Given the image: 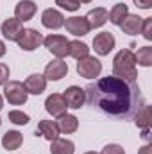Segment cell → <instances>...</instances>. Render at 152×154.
<instances>
[{"label":"cell","instance_id":"obj_1","mask_svg":"<svg viewBox=\"0 0 152 154\" xmlns=\"http://www.w3.org/2000/svg\"><path fill=\"white\" fill-rule=\"evenodd\" d=\"M84 95L90 106L118 120L132 118L143 106V97L136 81H125L116 75L100 77L90 82L84 88Z\"/></svg>","mask_w":152,"mask_h":154},{"label":"cell","instance_id":"obj_2","mask_svg":"<svg viewBox=\"0 0 152 154\" xmlns=\"http://www.w3.org/2000/svg\"><path fill=\"white\" fill-rule=\"evenodd\" d=\"M113 75L122 77L125 81H136L138 72H136V57L134 52L129 48L120 50L113 59Z\"/></svg>","mask_w":152,"mask_h":154},{"label":"cell","instance_id":"obj_3","mask_svg":"<svg viewBox=\"0 0 152 154\" xmlns=\"http://www.w3.org/2000/svg\"><path fill=\"white\" fill-rule=\"evenodd\" d=\"M4 95L11 106H22L27 102V90L20 81H9L4 84Z\"/></svg>","mask_w":152,"mask_h":154},{"label":"cell","instance_id":"obj_4","mask_svg":"<svg viewBox=\"0 0 152 154\" xmlns=\"http://www.w3.org/2000/svg\"><path fill=\"white\" fill-rule=\"evenodd\" d=\"M68 43H70L68 39L59 34H48L47 38H43V45L47 47V50L54 54L57 59H63L68 56Z\"/></svg>","mask_w":152,"mask_h":154},{"label":"cell","instance_id":"obj_5","mask_svg":"<svg viewBox=\"0 0 152 154\" xmlns=\"http://www.w3.org/2000/svg\"><path fill=\"white\" fill-rule=\"evenodd\" d=\"M100 72H102V63L97 57L86 56V57L79 59V63H77V74L84 79H95L100 75Z\"/></svg>","mask_w":152,"mask_h":154},{"label":"cell","instance_id":"obj_6","mask_svg":"<svg viewBox=\"0 0 152 154\" xmlns=\"http://www.w3.org/2000/svg\"><path fill=\"white\" fill-rule=\"evenodd\" d=\"M18 47L22 48V50H25V52H32V50H36L39 45L43 43V34L36 31V29H23V32L20 34V38H18Z\"/></svg>","mask_w":152,"mask_h":154},{"label":"cell","instance_id":"obj_7","mask_svg":"<svg viewBox=\"0 0 152 154\" xmlns=\"http://www.w3.org/2000/svg\"><path fill=\"white\" fill-rule=\"evenodd\" d=\"M45 109H47V113H50L52 116H61L66 113L68 106H66V100H65V97L61 93H52L45 100Z\"/></svg>","mask_w":152,"mask_h":154},{"label":"cell","instance_id":"obj_8","mask_svg":"<svg viewBox=\"0 0 152 154\" xmlns=\"http://www.w3.org/2000/svg\"><path fill=\"white\" fill-rule=\"evenodd\" d=\"M114 36L111 32H100L93 38V48L99 56H108L114 48Z\"/></svg>","mask_w":152,"mask_h":154},{"label":"cell","instance_id":"obj_9","mask_svg":"<svg viewBox=\"0 0 152 154\" xmlns=\"http://www.w3.org/2000/svg\"><path fill=\"white\" fill-rule=\"evenodd\" d=\"M68 74V65L63 59H54L45 66V79L47 81H59Z\"/></svg>","mask_w":152,"mask_h":154},{"label":"cell","instance_id":"obj_10","mask_svg":"<svg viewBox=\"0 0 152 154\" xmlns=\"http://www.w3.org/2000/svg\"><path fill=\"white\" fill-rule=\"evenodd\" d=\"M65 100H66V106L72 108V109H79L82 108V104L86 102V95H84V90L79 88V86H70L65 90L63 93Z\"/></svg>","mask_w":152,"mask_h":154},{"label":"cell","instance_id":"obj_11","mask_svg":"<svg viewBox=\"0 0 152 154\" xmlns=\"http://www.w3.org/2000/svg\"><path fill=\"white\" fill-rule=\"evenodd\" d=\"M65 27L70 34L74 36H86L91 29L88 25V20L84 16H72V18H66L65 22Z\"/></svg>","mask_w":152,"mask_h":154},{"label":"cell","instance_id":"obj_12","mask_svg":"<svg viewBox=\"0 0 152 154\" xmlns=\"http://www.w3.org/2000/svg\"><path fill=\"white\" fill-rule=\"evenodd\" d=\"M41 23L50 29V31H56V29H61L65 25V16L57 11V9H45L43 14H41Z\"/></svg>","mask_w":152,"mask_h":154},{"label":"cell","instance_id":"obj_13","mask_svg":"<svg viewBox=\"0 0 152 154\" xmlns=\"http://www.w3.org/2000/svg\"><path fill=\"white\" fill-rule=\"evenodd\" d=\"M0 31H2V34H4L5 39H9V41H18L20 34L23 32V25H22V22L16 20V18H7V20L2 23Z\"/></svg>","mask_w":152,"mask_h":154},{"label":"cell","instance_id":"obj_14","mask_svg":"<svg viewBox=\"0 0 152 154\" xmlns=\"http://www.w3.org/2000/svg\"><path fill=\"white\" fill-rule=\"evenodd\" d=\"M36 11H38V5L32 0H22L14 7V18L20 22H29V20H32Z\"/></svg>","mask_w":152,"mask_h":154},{"label":"cell","instance_id":"obj_15","mask_svg":"<svg viewBox=\"0 0 152 154\" xmlns=\"http://www.w3.org/2000/svg\"><path fill=\"white\" fill-rule=\"evenodd\" d=\"M23 86H25L27 93L41 95L45 91V88H47V79H45V75H41V74H32V75H29L25 79Z\"/></svg>","mask_w":152,"mask_h":154},{"label":"cell","instance_id":"obj_16","mask_svg":"<svg viewBox=\"0 0 152 154\" xmlns=\"http://www.w3.org/2000/svg\"><path fill=\"white\" fill-rule=\"evenodd\" d=\"M36 134L43 136L45 140L52 142L56 138H59V127L54 120H41L38 124V129H36Z\"/></svg>","mask_w":152,"mask_h":154},{"label":"cell","instance_id":"obj_17","mask_svg":"<svg viewBox=\"0 0 152 154\" xmlns=\"http://www.w3.org/2000/svg\"><path fill=\"white\" fill-rule=\"evenodd\" d=\"M108 9H104V7H95V9H91L84 18L88 20V25H90V29H99V27H102L106 22H108Z\"/></svg>","mask_w":152,"mask_h":154},{"label":"cell","instance_id":"obj_18","mask_svg":"<svg viewBox=\"0 0 152 154\" xmlns=\"http://www.w3.org/2000/svg\"><path fill=\"white\" fill-rule=\"evenodd\" d=\"M141 22L143 18H140L138 14H127L123 18V22L118 25L125 34H131V36H136L140 31H141Z\"/></svg>","mask_w":152,"mask_h":154},{"label":"cell","instance_id":"obj_19","mask_svg":"<svg viewBox=\"0 0 152 154\" xmlns=\"http://www.w3.org/2000/svg\"><path fill=\"white\" fill-rule=\"evenodd\" d=\"M57 118H59V120H57L56 124H57V127H59V133L72 134V133H75L77 131V127H79V120H77V116L65 113V115L57 116Z\"/></svg>","mask_w":152,"mask_h":154},{"label":"cell","instance_id":"obj_20","mask_svg":"<svg viewBox=\"0 0 152 154\" xmlns=\"http://www.w3.org/2000/svg\"><path fill=\"white\" fill-rule=\"evenodd\" d=\"M22 143H23V136L18 131H7L2 136V145L5 151H16V149H20Z\"/></svg>","mask_w":152,"mask_h":154},{"label":"cell","instance_id":"obj_21","mask_svg":"<svg viewBox=\"0 0 152 154\" xmlns=\"http://www.w3.org/2000/svg\"><path fill=\"white\" fill-rule=\"evenodd\" d=\"M75 152V145L70 140L65 138H56L50 142V154H74Z\"/></svg>","mask_w":152,"mask_h":154},{"label":"cell","instance_id":"obj_22","mask_svg":"<svg viewBox=\"0 0 152 154\" xmlns=\"http://www.w3.org/2000/svg\"><path fill=\"white\" fill-rule=\"evenodd\" d=\"M108 14H109L108 20H109L113 25H120V23L123 22V18L129 14V7H127L125 4H122V2H120V4H114V7L108 13Z\"/></svg>","mask_w":152,"mask_h":154},{"label":"cell","instance_id":"obj_23","mask_svg":"<svg viewBox=\"0 0 152 154\" xmlns=\"http://www.w3.org/2000/svg\"><path fill=\"white\" fill-rule=\"evenodd\" d=\"M68 56L75 57L77 61H79V59L90 56V48H88V45L82 43V41H77V39L75 41H70V43H68Z\"/></svg>","mask_w":152,"mask_h":154},{"label":"cell","instance_id":"obj_24","mask_svg":"<svg viewBox=\"0 0 152 154\" xmlns=\"http://www.w3.org/2000/svg\"><path fill=\"white\" fill-rule=\"evenodd\" d=\"M134 116H136L134 122H136L138 127H141V129H150V106L143 104Z\"/></svg>","mask_w":152,"mask_h":154},{"label":"cell","instance_id":"obj_25","mask_svg":"<svg viewBox=\"0 0 152 154\" xmlns=\"http://www.w3.org/2000/svg\"><path fill=\"white\" fill-rule=\"evenodd\" d=\"M134 57H136V63L138 65L149 68L152 65V47H141L138 50V54H134Z\"/></svg>","mask_w":152,"mask_h":154},{"label":"cell","instance_id":"obj_26","mask_svg":"<svg viewBox=\"0 0 152 154\" xmlns=\"http://www.w3.org/2000/svg\"><path fill=\"white\" fill-rule=\"evenodd\" d=\"M9 122H13L14 125H27L29 122H31V118L27 113H23V111H18V109H14V111H9Z\"/></svg>","mask_w":152,"mask_h":154},{"label":"cell","instance_id":"obj_27","mask_svg":"<svg viewBox=\"0 0 152 154\" xmlns=\"http://www.w3.org/2000/svg\"><path fill=\"white\" fill-rule=\"evenodd\" d=\"M141 34H143V38L147 39V41H150L152 39V18H143V22H141V31H140Z\"/></svg>","mask_w":152,"mask_h":154},{"label":"cell","instance_id":"obj_28","mask_svg":"<svg viewBox=\"0 0 152 154\" xmlns=\"http://www.w3.org/2000/svg\"><path fill=\"white\" fill-rule=\"evenodd\" d=\"M56 5H59L61 9H66V11H77L81 7V4L77 0H56Z\"/></svg>","mask_w":152,"mask_h":154},{"label":"cell","instance_id":"obj_29","mask_svg":"<svg viewBox=\"0 0 152 154\" xmlns=\"http://www.w3.org/2000/svg\"><path fill=\"white\" fill-rule=\"evenodd\" d=\"M100 154H125V151H123L120 145H116V143H109V145H106V147L102 149Z\"/></svg>","mask_w":152,"mask_h":154},{"label":"cell","instance_id":"obj_30","mask_svg":"<svg viewBox=\"0 0 152 154\" xmlns=\"http://www.w3.org/2000/svg\"><path fill=\"white\" fill-rule=\"evenodd\" d=\"M9 81V66L5 63H0V86Z\"/></svg>","mask_w":152,"mask_h":154},{"label":"cell","instance_id":"obj_31","mask_svg":"<svg viewBox=\"0 0 152 154\" xmlns=\"http://www.w3.org/2000/svg\"><path fill=\"white\" fill-rule=\"evenodd\" d=\"M136 4V7L140 9H150L152 7V0H132Z\"/></svg>","mask_w":152,"mask_h":154},{"label":"cell","instance_id":"obj_32","mask_svg":"<svg viewBox=\"0 0 152 154\" xmlns=\"http://www.w3.org/2000/svg\"><path fill=\"white\" fill-rule=\"evenodd\" d=\"M138 154H152V145H149V143L143 145V147L138 151Z\"/></svg>","mask_w":152,"mask_h":154},{"label":"cell","instance_id":"obj_33","mask_svg":"<svg viewBox=\"0 0 152 154\" xmlns=\"http://www.w3.org/2000/svg\"><path fill=\"white\" fill-rule=\"evenodd\" d=\"M5 56V43L0 39V57H4Z\"/></svg>","mask_w":152,"mask_h":154},{"label":"cell","instance_id":"obj_34","mask_svg":"<svg viewBox=\"0 0 152 154\" xmlns=\"http://www.w3.org/2000/svg\"><path fill=\"white\" fill-rule=\"evenodd\" d=\"M77 2H79V4H90L91 0H77Z\"/></svg>","mask_w":152,"mask_h":154},{"label":"cell","instance_id":"obj_35","mask_svg":"<svg viewBox=\"0 0 152 154\" xmlns=\"http://www.w3.org/2000/svg\"><path fill=\"white\" fill-rule=\"evenodd\" d=\"M4 108V99H2V95H0V109Z\"/></svg>","mask_w":152,"mask_h":154},{"label":"cell","instance_id":"obj_36","mask_svg":"<svg viewBox=\"0 0 152 154\" xmlns=\"http://www.w3.org/2000/svg\"><path fill=\"white\" fill-rule=\"evenodd\" d=\"M84 154H99V152H93V151H90V152H84Z\"/></svg>","mask_w":152,"mask_h":154},{"label":"cell","instance_id":"obj_37","mask_svg":"<svg viewBox=\"0 0 152 154\" xmlns=\"http://www.w3.org/2000/svg\"><path fill=\"white\" fill-rule=\"evenodd\" d=\"M0 125H2V120H0Z\"/></svg>","mask_w":152,"mask_h":154}]
</instances>
